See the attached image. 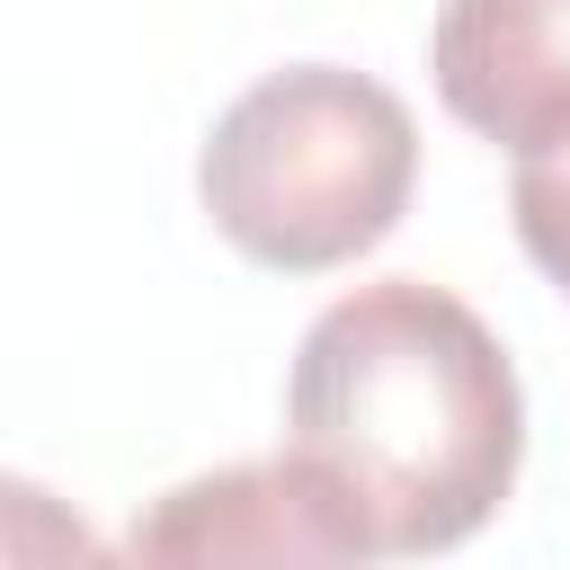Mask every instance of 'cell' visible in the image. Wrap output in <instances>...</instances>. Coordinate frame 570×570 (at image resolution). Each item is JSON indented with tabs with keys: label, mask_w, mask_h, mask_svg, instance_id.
I'll list each match as a JSON object with an SVG mask.
<instances>
[{
	"label": "cell",
	"mask_w": 570,
	"mask_h": 570,
	"mask_svg": "<svg viewBox=\"0 0 570 570\" xmlns=\"http://www.w3.org/2000/svg\"><path fill=\"white\" fill-rule=\"evenodd\" d=\"M410 187L419 125L347 62H285L249 80L196 151V205L267 276H330L365 258L410 214Z\"/></svg>",
	"instance_id": "2"
},
{
	"label": "cell",
	"mask_w": 570,
	"mask_h": 570,
	"mask_svg": "<svg viewBox=\"0 0 570 570\" xmlns=\"http://www.w3.org/2000/svg\"><path fill=\"white\" fill-rule=\"evenodd\" d=\"M508 214H517L525 258H534V267L570 294V151H534V160H517Z\"/></svg>",
	"instance_id": "5"
},
{
	"label": "cell",
	"mask_w": 570,
	"mask_h": 570,
	"mask_svg": "<svg viewBox=\"0 0 570 570\" xmlns=\"http://www.w3.org/2000/svg\"><path fill=\"white\" fill-rule=\"evenodd\" d=\"M36 552H98L80 517L53 508V490L36 481H0V561H36Z\"/></svg>",
	"instance_id": "6"
},
{
	"label": "cell",
	"mask_w": 570,
	"mask_h": 570,
	"mask_svg": "<svg viewBox=\"0 0 570 570\" xmlns=\"http://www.w3.org/2000/svg\"><path fill=\"white\" fill-rule=\"evenodd\" d=\"M285 454L356 561L454 552L517 490L525 392L499 330L463 294L374 276L312 312L285 374Z\"/></svg>",
	"instance_id": "1"
},
{
	"label": "cell",
	"mask_w": 570,
	"mask_h": 570,
	"mask_svg": "<svg viewBox=\"0 0 570 570\" xmlns=\"http://www.w3.org/2000/svg\"><path fill=\"white\" fill-rule=\"evenodd\" d=\"M125 552L134 561H356V543L338 534V517L321 508L294 454L223 463L160 490L125 525Z\"/></svg>",
	"instance_id": "4"
},
{
	"label": "cell",
	"mask_w": 570,
	"mask_h": 570,
	"mask_svg": "<svg viewBox=\"0 0 570 570\" xmlns=\"http://www.w3.org/2000/svg\"><path fill=\"white\" fill-rule=\"evenodd\" d=\"M428 71L454 125L534 160L570 151V0H445Z\"/></svg>",
	"instance_id": "3"
}]
</instances>
